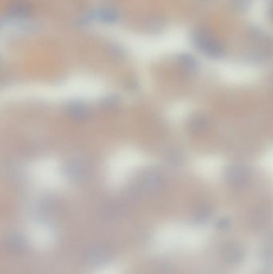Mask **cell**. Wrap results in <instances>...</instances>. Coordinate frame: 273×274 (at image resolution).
<instances>
[{
  "label": "cell",
  "instance_id": "6da1fadb",
  "mask_svg": "<svg viewBox=\"0 0 273 274\" xmlns=\"http://www.w3.org/2000/svg\"><path fill=\"white\" fill-rule=\"evenodd\" d=\"M194 39L196 47L206 55L218 57L222 54L221 44L207 31L203 29L198 31L195 34Z\"/></svg>",
  "mask_w": 273,
  "mask_h": 274
},
{
  "label": "cell",
  "instance_id": "7a4b0ae2",
  "mask_svg": "<svg viewBox=\"0 0 273 274\" xmlns=\"http://www.w3.org/2000/svg\"><path fill=\"white\" fill-rule=\"evenodd\" d=\"M271 13L273 14V5L272 7H271Z\"/></svg>",
  "mask_w": 273,
  "mask_h": 274
}]
</instances>
